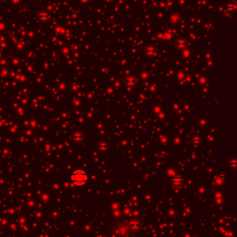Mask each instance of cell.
Instances as JSON below:
<instances>
[{
	"label": "cell",
	"mask_w": 237,
	"mask_h": 237,
	"mask_svg": "<svg viewBox=\"0 0 237 237\" xmlns=\"http://www.w3.org/2000/svg\"><path fill=\"white\" fill-rule=\"evenodd\" d=\"M140 226H141V224L137 221H133L130 222V227L133 230H138L140 228Z\"/></svg>",
	"instance_id": "3957f363"
},
{
	"label": "cell",
	"mask_w": 237,
	"mask_h": 237,
	"mask_svg": "<svg viewBox=\"0 0 237 237\" xmlns=\"http://www.w3.org/2000/svg\"><path fill=\"white\" fill-rule=\"evenodd\" d=\"M70 182L78 187L84 186L88 182V174L83 170H75L70 174Z\"/></svg>",
	"instance_id": "6da1fadb"
},
{
	"label": "cell",
	"mask_w": 237,
	"mask_h": 237,
	"mask_svg": "<svg viewBox=\"0 0 237 237\" xmlns=\"http://www.w3.org/2000/svg\"><path fill=\"white\" fill-rule=\"evenodd\" d=\"M183 180L182 178V176H178V175H174L172 178V183L174 185V186H181Z\"/></svg>",
	"instance_id": "7a4b0ae2"
}]
</instances>
